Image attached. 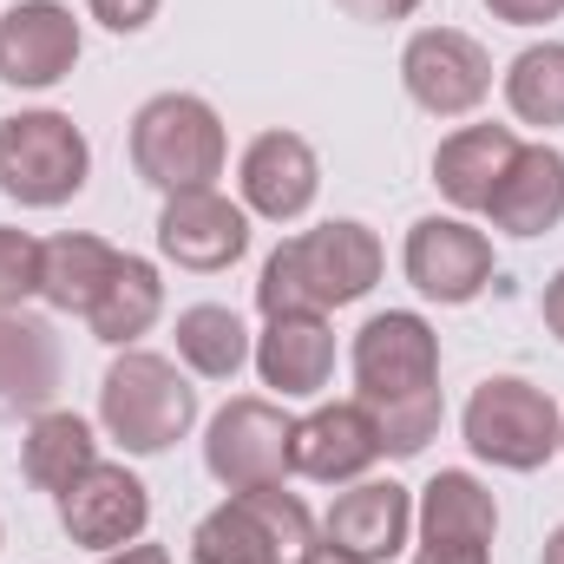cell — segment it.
Returning <instances> with one entry per match:
<instances>
[{"label": "cell", "mask_w": 564, "mask_h": 564, "mask_svg": "<svg viewBox=\"0 0 564 564\" xmlns=\"http://www.w3.org/2000/svg\"><path fill=\"white\" fill-rule=\"evenodd\" d=\"M348 361H355V401L381 426V453L388 459L426 453V440L446 421V401H440V335H433V322L414 315V308L368 315L355 328Z\"/></svg>", "instance_id": "cell-1"}, {"label": "cell", "mask_w": 564, "mask_h": 564, "mask_svg": "<svg viewBox=\"0 0 564 564\" xmlns=\"http://www.w3.org/2000/svg\"><path fill=\"white\" fill-rule=\"evenodd\" d=\"M381 270H388L381 237L355 217H335V224H315L270 250V263L257 276V308L263 315H289V308L328 315V308L361 302L381 282Z\"/></svg>", "instance_id": "cell-2"}, {"label": "cell", "mask_w": 564, "mask_h": 564, "mask_svg": "<svg viewBox=\"0 0 564 564\" xmlns=\"http://www.w3.org/2000/svg\"><path fill=\"white\" fill-rule=\"evenodd\" d=\"M224 158H230L224 119L197 93H158L132 112V171L164 197L210 191L224 177Z\"/></svg>", "instance_id": "cell-3"}, {"label": "cell", "mask_w": 564, "mask_h": 564, "mask_svg": "<svg viewBox=\"0 0 564 564\" xmlns=\"http://www.w3.org/2000/svg\"><path fill=\"white\" fill-rule=\"evenodd\" d=\"M99 426L139 459L171 453L197 426V388L177 375V361L151 348H119V361L99 381Z\"/></svg>", "instance_id": "cell-4"}, {"label": "cell", "mask_w": 564, "mask_h": 564, "mask_svg": "<svg viewBox=\"0 0 564 564\" xmlns=\"http://www.w3.org/2000/svg\"><path fill=\"white\" fill-rule=\"evenodd\" d=\"M93 177V144L66 112H13L0 119V197L20 210H53L79 197Z\"/></svg>", "instance_id": "cell-5"}, {"label": "cell", "mask_w": 564, "mask_h": 564, "mask_svg": "<svg viewBox=\"0 0 564 564\" xmlns=\"http://www.w3.org/2000/svg\"><path fill=\"white\" fill-rule=\"evenodd\" d=\"M308 545H315V519L289 486L230 492L191 532V558L197 564H295Z\"/></svg>", "instance_id": "cell-6"}, {"label": "cell", "mask_w": 564, "mask_h": 564, "mask_svg": "<svg viewBox=\"0 0 564 564\" xmlns=\"http://www.w3.org/2000/svg\"><path fill=\"white\" fill-rule=\"evenodd\" d=\"M466 446L479 453V459H492L499 473H539L552 453L564 446V414L558 401L545 394V388H532L525 375H492V381H479L473 388V401H466Z\"/></svg>", "instance_id": "cell-7"}, {"label": "cell", "mask_w": 564, "mask_h": 564, "mask_svg": "<svg viewBox=\"0 0 564 564\" xmlns=\"http://www.w3.org/2000/svg\"><path fill=\"white\" fill-rule=\"evenodd\" d=\"M289 433L295 421L282 414L276 401L263 394H243L230 408L210 414L204 433V466L224 492H257V486H282L289 479Z\"/></svg>", "instance_id": "cell-8"}, {"label": "cell", "mask_w": 564, "mask_h": 564, "mask_svg": "<svg viewBox=\"0 0 564 564\" xmlns=\"http://www.w3.org/2000/svg\"><path fill=\"white\" fill-rule=\"evenodd\" d=\"M401 86L433 119H466L492 93V53L459 26H421L401 53Z\"/></svg>", "instance_id": "cell-9"}, {"label": "cell", "mask_w": 564, "mask_h": 564, "mask_svg": "<svg viewBox=\"0 0 564 564\" xmlns=\"http://www.w3.org/2000/svg\"><path fill=\"white\" fill-rule=\"evenodd\" d=\"M421 545L414 564H492V539H499V499L492 486H479L473 473L446 466L421 486Z\"/></svg>", "instance_id": "cell-10"}, {"label": "cell", "mask_w": 564, "mask_h": 564, "mask_svg": "<svg viewBox=\"0 0 564 564\" xmlns=\"http://www.w3.org/2000/svg\"><path fill=\"white\" fill-rule=\"evenodd\" d=\"M401 270H408V282L421 289L426 302H440V308L479 302V295L492 289V276H499L486 230H473L466 217H421V224L408 230Z\"/></svg>", "instance_id": "cell-11"}, {"label": "cell", "mask_w": 564, "mask_h": 564, "mask_svg": "<svg viewBox=\"0 0 564 564\" xmlns=\"http://www.w3.org/2000/svg\"><path fill=\"white\" fill-rule=\"evenodd\" d=\"M158 250H164V263H177V270L217 276V270H230V263L250 250V210L230 204L217 184H210V191H177V197H164V210H158Z\"/></svg>", "instance_id": "cell-12"}, {"label": "cell", "mask_w": 564, "mask_h": 564, "mask_svg": "<svg viewBox=\"0 0 564 564\" xmlns=\"http://www.w3.org/2000/svg\"><path fill=\"white\" fill-rule=\"evenodd\" d=\"M381 453V426L361 401H328L315 414H302L289 433V473L315 479V486H355Z\"/></svg>", "instance_id": "cell-13"}, {"label": "cell", "mask_w": 564, "mask_h": 564, "mask_svg": "<svg viewBox=\"0 0 564 564\" xmlns=\"http://www.w3.org/2000/svg\"><path fill=\"white\" fill-rule=\"evenodd\" d=\"M79 66V20L59 0H13L0 13V79L20 93H46Z\"/></svg>", "instance_id": "cell-14"}, {"label": "cell", "mask_w": 564, "mask_h": 564, "mask_svg": "<svg viewBox=\"0 0 564 564\" xmlns=\"http://www.w3.org/2000/svg\"><path fill=\"white\" fill-rule=\"evenodd\" d=\"M59 525H66V539L86 545V552H119V545L144 539V525H151V492H144L139 473L99 459L86 479H73V486L59 492Z\"/></svg>", "instance_id": "cell-15"}, {"label": "cell", "mask_w": 564, "mask_h": 564, "mask_svg": "<svg viewBox=\"0 0 564 564\" xmlns=\"http://www.w3.org/2000/svg\"><path fill=\"white\" fill-rule=\"evenodd\" d=\"M414 532V492L394 486V479H355L348 492H335V506L322 512V532L335 552L361 564H388Z\"/></svg>", "instance_id": "cell-16"}, {"label": "cell", "mask_w": 564, "mask_h": 564, "mask_svg": "<svg viewBox=\"0 0 564 564\" xmlns=\"http://www.w3.org/2000/svg\"><path fill=\"white\" fill-rule=\"evenodd\" d=\"M237 191H243V210H257L270 224H295V217H308V204L322 191V158L302 132H263V139H250L243 164H237Z\"/></svg>", "instance_id": "cell-17"}, {"label": "cell", "mask_w": 564, "mask_h": 564, "mask_svg": "<svg viewBox=\"0 0 564 564\" xmlns=\"http://www.w3.org/2000/svg\"><path fill=\"white\" fill-rule=\"evenodd\" d=\"M263 388H276L282 401H308L328 388L335 375V328L308 308H289V315H263V335L250 348Z\"/></svg>", "instance_id": "cell-18"}, {"label": "cell", "mask_w": 564, "mask_h": 564, "mask_svg": "<svg viewBox=\"0 0 564 564\" xmlns=\"http://www.w3.org/2000/svg\"><path fill=\"white\" fill-rule=\"evenodd\" d=\"M59 335L53 322L26 315V308H7L0 315V421H33L53 408L59 394Z\"/></svg>", "instance_id": "cell-19"}, {"label": "cell", "mask_w": 564, "mask_h": 564, "mask_svg": "<svg viewBox=\"0 0 564 564\" xmlns=\"http://www.w3.org/2000/svg\"><path fill=\"white\" fill-rule=\"evenodd\" d=\"M492 230L506 237H545L564 224V151L558 144H519V158L506 164L499 191L486 197Z\"/></svg>", "instance_id": "cell-20"}, {"label": "cell", "mask_w": 564, "mask_h": 564, "mask_svg": "<svg viewBox=\"0 0 564 564\" xmlns=\"http://www.w3.org/2000/svg\"><path fill=\"white\" fill-rule=\"evenodd\" d=\"M512 158H519V132L512 126H459L433 151V184H440V197L453 210H486V197L499 191Z\"/></svg>", "instance_id": "cell-21"}, {"label": "cell", "mask_w": 564, "mask_h": 564, "mask_svg": "<svg viewBox=\"0 0 564 564\" xmlns=\"http://www.w3.org/2000/svg\"><path fill=\"white\" fill-rule=\"evenodd\" d=\"M119 263H126L119 243L86 237V230H66L40 257V302L59 308V315H93V302L106 295V282L119 276Z\"/></svg>", "instance_id": "cell-22"}, {"label": "cell", "mask_w": 564, "mask_h": 564, "mask_svg": "<svg viewBox=\"0 0 564 564\" xmlns=\"http://www.w3.org/2000/svg\"><path fill=\"white\" fill-rule=\"evenodd\" d=\"M99 466V440H93V426L79 421L73 408H46V414H33L26 421V440H20V473H26V486H40V492H66L73 479H86Z\"/></svg>", "instance_id": "cell-23"}, {"label": "cell", "mask_w": 564, "mask_h": 564, "mask_svg": "<svg viewBox=\"0 0 564 564\" xmlns=\"http://www.w3.org/2000/svg\"><path fill=\"white\" fill-rule=\"evenodd\" d=\"M171 335H177V361H184L197 381H237L243 361H250V328H243V315L224 308V302H191Z\"/></svg>", "instance_id": "cell-24"}, {"label": "cell", "mask_w": 564, "mask_h": 564, "mask_svg": "<svg viewBox=\"0 0 564 564\" xmlns=\"http://www.w3.org/2000/svg\"><path fill=\"white\" fill-rule=\"evenodd\" d=\"M164 315V282L158 270L126 250V263H119V276L106 282V295L93 302V315H86V328L106 341V348H132L139 335H151V322Z\"/></svg>", "instance_id": "cell-25"}, {"label": "cell", "mask_w": 564, "mask_h": 564, "mask_svg": "<svg viewBox=\"0 0 564 564\" xmlns=\"http://www.w3.org/2000/svg\"><path fill=\"white\" fill-rule=\"evenodd\" d=\"M506 106L519 126H564V40H539L506 66Z\"/></svg>", "instance_id": "cell-26"}, {"label": "cell", "mask_w": 564, "mask_h": 564, "mask_svg": "<svg viewBox=\"0 0 564 564\" xmlns=\"http://www.w3.org/2000/svg\"><path fill=\"white\" fill-rule=\"evenodd\" d=\"M40 257H46L40 237L0 224V315H7V308H26V302L40 295Z\"/></svg>", "instance_id": "cell-27"}, {"label": "cell", "mask_w": 564, "mask_h": 564, "mask_svg": "<svg viewBox=\"0 0 564 564\" xmlns=\"http://www.w3.org/2000/svg\"><path fill=\"white\" fill-rule=\"evenodd\" d=\"M106 33H144L158 20V0H86Z\"/></svg>", "instance_id": "cell-28"}, {"label": "cell", "mask_w": 564, "mask_h": 564, "mask_svg": "<svg viewBox=\"0 0 564 564\" xmlns=\"http://www.w3.org/2000/svg\"><path fill=\"white\" fill-rule=\"evenodd\" d=\"M486 13L506 20V26H545V20L564 13V0H486Z\"/></svg>", "instance_id": "cell-29"}, {"label": "cell", "mask_w": 564, "mask_h": 564, "mask_svg": "<svg viewBox=\"0 0 564 564\" xmlns=\"http://www.w3.org/2000/svg\"><path fill=\"white\" fill-rule=\"evenodd\" d=\"M348 20H368V26H388V20H414L421 0H335Z\"/></svg>", "instance_id": "cell-30"}, {"label": "cell", "mask_w": 564, "mask_h": 564, "mask_svg": "<svg viewBox=\"0 0 564 564\" xmlns=\"http://www.w3.org/2000/svg\"><path fill=\"white\" fill-rule=\"evenodd\" d=\"M99 564H171V552H164V545H151V539H132V545L106 552Z\"/></svg>", "instance_id": "cell-31"}, {"label": "cell", "mask_w": 564, "mask_h": 564, "mask_svg": "<svg viewBox=\"0 0 564 564\" xmlns=\"http://www.w3.org/2000/svg\"><path fill=\"white\" fill-rule=\"evenodd\" d=\"M545 328H552V335L564 341V270L545 282Z\"/></svg>", "instance_id": "cell-32"}, {"label": "cell", "mask_w": 564, "mask_h": 564, "mask_svg": "<svg viewBox=\"0 0 564 564\" xmlns=\"http://www.w3.org/2000/svg\"><path fill=\"white\" fill-rule=\"evenodd\" d=\"M295 564H361V558H348V552H335L328 539H315V545H308V552H302Z\"/></svg>", "instance_id": "cell-33"}, {"label": "cell", "mask_w": 564, "mask_h": 564, "mask_svg": "<svg viewBox=\"0 0 564 564\" xmlns=\"http://www.w3.org/2000/svg\"><path fill=\"white\" fill-rule=\"evenodd\" d=\"M539 564H564V525L545 539V552H539Z\"/></svg>", "instance_id": "cell-34"}, {"label": "cell", "mask_w": 564, "mask_h": 564, "mask_svg": "<svg viewBox=\"0 0 564 564\" xmlns=\"http://www.w3.org/2000/svg\"><path fill=\"white\" fill-rule=\"evenodd\" d=\"M558 453H564V446H558Z\"/></svg>", "instance_id": "cell-35"}]
</instances>
